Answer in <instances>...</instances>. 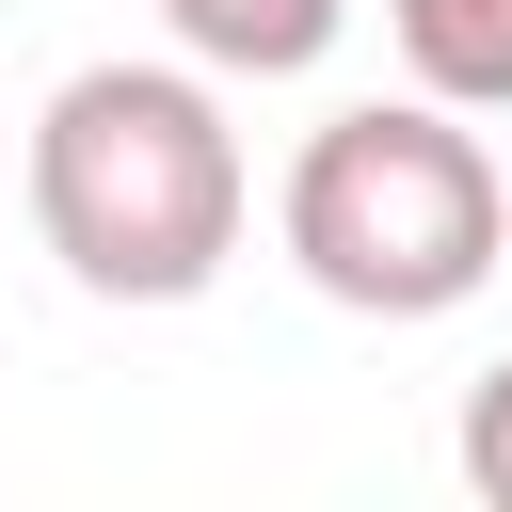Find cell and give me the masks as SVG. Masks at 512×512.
Returning a JSON list of instances; mask_svg holds the SVG:
<instances>
[{
    "label": "cell",
    "instance_id": "7a4b0ae2",
    "mask_svg": "<svg viewBox=\"0 0 512 512\" xmlns=\"http://www.w3.org/2000/svg\"><path fill=\"white\" fill-rule=\"evenodd\" d=\"M272 224H288V272L320 304H352V320H448L512 256V176L480 160V128L448 96H368V112L304 128Z\"/></svg>",
    "mask_w": 512,
    "mask_h": 512
},
{
    "label": "cell",
    "instance_id": "3957f363",
    "mask_svg": "<svg viewBox=\"0 0 512 512\" xmlns=\"http://www.w3.org/2000/svg\"><path fill=\"white\" fill-rule=\"evenodd\" d=\"M160 32H176L208 80H304V64L352 32V0H160Z\"/></svg>",
    "mask_w": 512,
    "mask_h": 512
},
{
    "label": "cell",
    "instance_id": "6da1fadb",
    "mask_svg": "<svg viewBox=\"0 0 512 512\" xmlns=\"http://www.w3.org/2000/svg\"><path fill=\"white\" fill-rule=\"evenodd\" d=\"M240 208H256V176H240L224 80L192 48L176 64H80L32 112V240L96 304H192L240 256Z\"/></svg>",
    "mask_w": 512,
    "mask_h": 512
},
{
    "label": "cell",
    "instance_id": "277c9868",
    "mask_svg": "<svg viewBox=\"0 0 512 512\" xmlns=\"http://www.w3.org/2000/svg\"><path fill=\"white\" fill-rule=\"evenodd\" d=\"M384 32H400V64H416V96L512 112V0H384Z\"/></svg>",
    "mask_w": 512,
    "mask_h": 512
},
{
    "label": "cell",
    "instance_id": "5b68a950",
    "mask_svg": "<svg viewBox=\"0 0 512 512\" xmlns=\"http://www.w3.org/2000/svg\"><path fill=\"white\" fill-rule=\"evenodd\" d=\"M448 448H464V496H496V512H512V352L464 384V432H448Z\"/></svg>",
    "mask_w": 512,
    "mask_h": 512
}]
</instances>
